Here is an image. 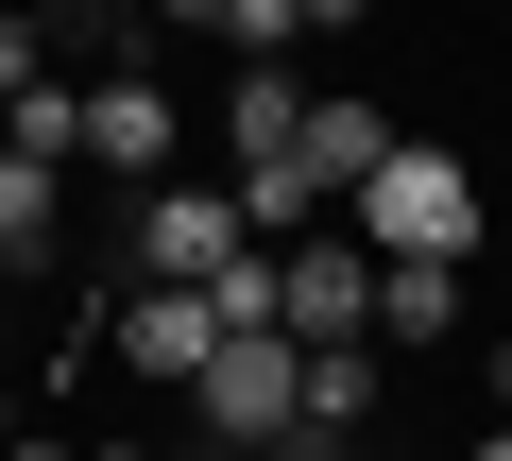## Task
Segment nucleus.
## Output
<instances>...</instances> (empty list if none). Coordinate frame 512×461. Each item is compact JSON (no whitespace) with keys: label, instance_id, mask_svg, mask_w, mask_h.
Segmentation results:
<instances>
[{"label":"nucleus","instance_id":"f257e3e1","mask_svg":"<svg viewBox=\"0 0 512 461\" xmlns=\"http://www.w3.org/2000/svg\"><path fill=\"white\" fill-rule=\"evenodd\" d=\"M342 222H359V257H376V274H461V257H478V171L410 137V154H393Z\"/></svg>","mask_w":512,"mask_h":461},{"label":"nucleus","instance_id":"f03ea898","mask_svg":"<svg viewBox=\"0 0 512 461\" xmlns=\"http://www.w3.org/2000/svg\"><path fill=\"white\" fill-rule=\"evenodd\" d=\"M256 257H274V240H256L239 188H137V291H222Z\"/></svg>","mask_w":512,"mask_h":461},{"label":"nucleus","instance_id":"7ed1b4c3","mask_svg":"<svg viewBox=\"0 0 512 461\" xmlns=\"http://www.w3.org/2000/svg\"><path fill=\"white\" fill-rule=\"evenodd\" d=\"M274 308H291V342H308V359L376 342V257H359V222H325V240H274Z\"/></svg>","mask_w":512,"mask_h":461},{"label":"nucleus","instance_id":"20e7f679","mask_svg":"<svg viewBox=\"0 0 512 461\" xmlns=\"http://www.w3.org/2000/svg\"><path fill=\"white\" fill-rule=\"evenodd\" d=\"M86 171L171 188V86H154V69H103V86H86Z\"/></svg>","mask_w":512,"mask_h":461},{"label":"nucleus","instance_id":"39448f33","mask_svg":"<svg viewBox=\"0 0 512 461\" xmlns=\"http://www.w3.org/2000/svg\"><path fill=\"white\" fill-rule=\"evenodd\" d=\"M120 359H137V376H171V393H205L222 308H205V291H120Z\"/></svg>","mask_w":512,"mask_h":461},{"label":"nucleus","instance_id":"423d86ee","mask_svg":"<svg viewBox=\"0 0 512 461\" xmlns=\"http://www.w3.org/2000/svg\"><path fill=\"white\" fill-rule=\"evenodd\" d=\"M222 154H239V188H274V171L308 154V86H291V69H239V103H222Z\"/></svg>","mask_w":512,"mask_h":461},{"label":"nucleus","instance_id":"0eeeda50","mask_svg":"<svg viewBox=\"0 0 512 461\" xmlns=\"http://www.w3.org/2000/svg\"><path fill=\"white\" fill-rule=\"evenodd\" d=\"M52 222H69L52 154H18V137H0V274H18V257H52Z\"/></svg>","mask_w":512,"mask_h":461},{"label":"nucleus","instance_id":"6e6552de","mask_svg":"<svg viewBox=\"0 0 512 461\" xmlns=\"http://www.w3.org/2000/svg\"><path fill=\"white\" fill-rule=\"evenodd\" d=\"M359 427H376V342L308 359V444H359Z\"/></svg>","mask_w":512,"mask_h":461},{"label":"nucleus","instance_id":"1a4fd4ad","mask_svg":"<svg viewBox=\"0 0 512 461\" xmlns=\"http://www.w3.org/2000/svg\"><path fill=\"white\" fill-rule=\"evenodd\" d=\"M0 137H18V154H52V171H69V154H86V86H69V69H52V86H35V103H18V120H0Z\"/></svg>","mask_w":512,"mask_h":461},{"label":"nucleus","instance_id":"9d476101","mask_svg":"<svg viewBox=\"0 0 512 461\" xmlns=\"http://www.w3.org/2000/svg\"><path fill=\"white\" fill-rule=\"evenodd\" d=\"M376 325H393V342H444V325H461V274H376Z\"/></svg>","mask_w":512,"mask_h":461},{"label":"nucleus","instance_id":"9b49d317","mask_svg":"<svg viewBox=\"0 0 512 461\" xmlns=\"http://www.w3.org/2000/svg\"><path fill=\"white\" fill-rule=\"evenodd\" d=\"M205 35H222V52H256V69H274V52L308 35V0H222V18H205Z\"/></svg>","mask_w":512,"mask_h":461},{"label":"nucleus","instance_id":"f8f14e48","mask_svg":"<svg viewBox=\"0 0 512 461\" xmlns=\"http://www.w3.org/2000/svg\"><path fill=\"white\" fill-rule=\"evenodd\" d=\"M35 52H52V35H35V18H0V120H18V103H35V86H52V69H35Z\"/></svg>","mask_w":512,"mask_h":461},{"label":"nucleus","instance_id":"ddd939ff","mask_svg":"<svg viewBox=\"0 0 512 461\" xmlns=\"http://www.w3.org/2000/svg\"><path fill=\"white\" fill-rule=\"evenodd\" d=\"M461 461H512V427H478V444H461Z\"/></svg>","mask_w":512,"mask_h":461},{"label":"nucleus","instance_id":"4468645a","mask_svg":"<svg viewBox=\"0 0 512 461\" xmlns=\"http://www.w3.org/2000/svg\"><path fill=\"white\" fill-rule=\"evenodd\" d=\"M86 461H171V444H86Z\"/></svg>","mask_w":512,"mask_h":461},{"label":"nucleus","instance_id":"2eb2a0df","mask_svg":"<svg viewBox=\"0 0 512 461\" xmlns=\"http://www.w3.org/2000/svg\"><path fill=\"white\" fill-rule=\"evenodd\" d=\"M495 427H512V342H495Z\"/></svg>","mask_w":512,"mask_h":461},{"label":"nucleus","instance_id":"dca6fc26","mask_svg":"<svg viewBox=\"0 0 512 461\" xmlns=\"http://www.w3.org/2000/svg\"><path fill=\"white\" fill-rule=\"evenodd\" d=\"M0 461H18V393H0Z\"/></svg>","mask_w":512,"mask_h":461},{"label":"nucleus","instance_id":"f3484780","mask_svg":"<svg viewBox=\"0 0 512 461\" xmlns=\"http://www.w3.org/2000/svg\"><path fill=\"white\" fill-rule=\"evenodd\" d=\"M18 461H86V444H18Z\"/></svg>","mask_w":512,"mask_h":461},{"label":"nucleus","instance_id":"a211bd4d","mask_svg":"<svg viewBox=\"0 0 512 461\" xmlns=\"http://www.w3.org/2000/svg\"><path fill=\"white\" fill-rule=\"evenodd\" d=\"M274 461H342V444H274Z\"/></svg>","mask_w":512,"mask_h":461}]
</instances>
